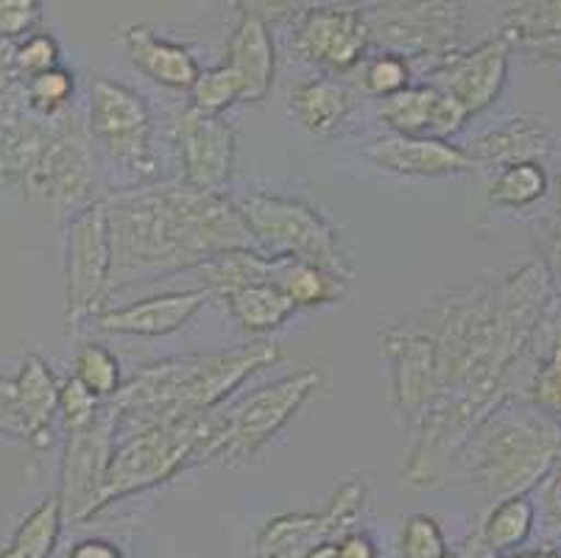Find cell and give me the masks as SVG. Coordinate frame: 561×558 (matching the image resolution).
Segmentation results:
<instances>
[{"label":"cell","mask_w":561,"mask_h":558,"mask_svg":"<svg viewBox=\"0 0 561 558\" xmlns=\"http://www.w3.org/2000/svg\"><path fill=\"white\" fill-rule=\"evenodd\" d=\"M106 204L112 291L202 269L218 254L254 249L241 209L218 193L182 187L121 193Z\"/></svg>","instance_id":"1"},{"label":"cell","mask_w":561,"mask_h":558,"mask_svg":"<svg viewBox=\"0 0 561 558\" xmlns=\"http://www.w3.org/2000/svg\"><path fill=\"white\" fill-rule=\"evenodd\" d=\"M277 357V346L257 341L229 352L173 357L140 368L112 399L117 411V436L131 439L142 430L216 411L232 388Z\"/></svg>","instance_id":"2"},{"label":"cell","mask_w":561,"mask_h":558,"mask_svg":"<svg viewBox=\"0 0 561 558\" xmlns=\"http://www.w3.org/2000/svg\"><path fill=\"white\" fill-rule=\"evenodd\" d=\"M218 422H221V411L216 408L202 417L160 424V428L142 430L137 436L124 439L110 460L95 511L121 498H129L135 491H146L162 480H171L191 464H204Z\"/></svg>","instance_id":"3"},{"label":"cell","mask_w":561,"mask_h":558,"mask_svg":"<svg viewBox=\"0 0 561 558\" xmlns=\"http://www.w3.org/2000/svg\"><path fill=\"white\" fill-rule=\"evenodd\" d=\"M472 472L500 498H517L545 478L559 458L561 436L542 419L525 413H489L481 422Z\"/></svg>","instance_id":"4"},{"label":"cell","mask_w":561,"mask_h":558,"mask_svg":"<svg viewBox=\"0 0 561 558\" xmlns=\"http://www.w3.org/2000/svg\"><path fill=\"white\" fill-rule=\"evenodd\" d=\"M238 209L257 243V252L265 258L305 260L346 280L352 276L341 254L339 232L310 204L277 193H252Z\"/></svg>","instance_id":"5"},{"label":"cell","mask_w":561,"mask_h":558,"mask_svg":"<svg viewBox=\"0 0 561 558\" xmlns=\"http://www.w3.org/2000/svg\"><path fill=\"white\" fill-rule=\"evenodd\" d=\"M321 386L319 368H302L297 375L274 380L257 391L247 394L221 411L216 436L204 460H221V464H241L252 458L274 433L290 422V417L305 406V399Z\"/></svg>","instance_id":"6"},{"label":"cell","mask_w":561,"mask_h":558,"mask_svg":"<svg viewBox=\"0 0 561 558\" xmlns=\"http://www.w3.org/2000/svg\"><path fill=\"white\" fill-rule=\"evenodd\" d=\"M93 153L87 146L84 129L76 121V112L65 110L48 117L43 143L25 168L20 187L28 198H39L54 209L90 207L93 191Z\"/></svg>","instance_id":"7"},{"label":"cell","mask_w":561,"mask_h":558,"mask_svg":"<svg viewBox=\"0 0 561 558\" xmlns=\"http://www.w3.org/2000/svg\"><path fill=\"white\" fill-rule=\"evenodd\" d=\"M90 132L112 160L137 179L157 176L151 110L140 92L112 79L90 84Z\"/></svg>","instance_id":"8"},{"label":"cell","mask_w":561,"mask_h":558,"mask_svg":"<svg viewBox=\"0 0 561 558\" xmlns=\"http://www.w3.org/2000/svg\"><path fill=\"white\" fill-rule=\"evenodd\" d=\"M112 294V240L106 204L93 202L70 218L68 227V327L99 319Z\"/></svg>","instance_id":"9"},{"label":"cell","mask_w":561,"mask_h":558,"mask_svg":"<svg viewBox=\"0 0 561 558\" xmlns=\"http://www.w3.org/2000/svg\"><path fill=\"white\" fill-rule=\"evenodd\" d=\"M117 447V411L112 399L101 402L90 424L68 433L62 460V511L70 520H87L95 514L101 486Z\"/></svg>","instance_id":"10"},{"label":"cell","mask_w":561,"mask_h":558,"mask_svg":"<svg viewBox=\"0 0 561 558\" xmlns=\"http://www.w3.org/2000/svg\"><path fill=\"white\" fill-rule=\"evenodd\" d=\"M369 34L391 54H447L461 37V14L447 3H386L366 14Z\"/></svg>","instance_id":"11"},{"label":"cell","mask_w":561,"mask_h":558,"mask_svg":"<svg viewBox=\"0 0 561 558\" xmlns=\"http://www.w3.org/2000/svg\"><path fill=\"white\" fill-rule=\"evenodd\" d=\"M176 153L187 187L221 196L232 179L234 129L224 117L187 106L176 117Z\"/></svg>","instance_id":"12"},{"label":"cell","mask_w":561,"mask_h":558,"mask_svg":"<svg viewBox=\"0 0 561 558\" xmlns=\"http://www.w3.org/2000/svg\"><path fill=\"white\" fill-rule=\"evenodd\" d=\"M366 498L364 480H346L319 514H288L268 522L257 539L260 558H308L310 550L350 528Z\"/></svg>","instance_id":"13"},{"label":"cell","mask_w":561,"mask_h":558,"mask_svg":"<svg viewBox=\"0 0 561 558\" xmlns=\"http://www.w3.org/2000/svg\"><path fill=\"white\" fill-rule=\"evenodd\" d=\"M371 43L366 14L358 9L319 7L308 9L294 31V48L299 56L333 70L352 68Z\"/></svg>","instance_id":"14"},{"label":"cell","mask_w":561,"mask_h":558,"mask_svg":"<svg viewBox=\"0 0 561 558\" xmlns=\"http://www.w3.org/2000/svg\"><path fill=\"white\" fill-rule=\"evenodd\" d=\"M508 73V39L494 37L463 56H445L436 70L438 90L461 104L467 115H478L500 95Z\"/></svg>","instance_id":"15"},{"label":"cell","mask_w":561,"mask_h":558,"mask_svg":"<svg viewBox=\"0 0 561 558\" xmlns=\"http://www.w3.org/2000/svg\"><path fill=\"white\" fill-rule=\"evenodd\" d=\"M386 352L394 363V397L405 413L431 411L438 397L436 344L427 330H386Z\"/></svg>","instance_id":"16"},{"label":"cell","mask_w":561,"mask_h":558,"mask_svg":"<svg viewBox=\"0 0 561 558\" xmlns=\"http://www.w3.org/2000/svg\"><path fill=\"white\" fill-rule=\"evenodd\" d=\"M377 115L382 123H389L397 135L431 137V140L456 135L469 117L461 104L438 87H408L391 99H382L377 104Z\"/></svg>","instance_id":"17"},{"label":"cell","mask_w":561,"mask_h":558,"mask_svg":"<svg viewBox=\"0 0 561 558\" xmlns=\"http://www.w3.org/2000/svg\"><path fill=\"white\" fill-rule=\"evenodd\" d=\"M210 299V291H173V294L149 296V299L131 301L126 307H106L104 314L95 319V327L115 335H168L176 332L193 319Z\"/></svg>","instance_id":"18"},{"label":"cell","mask_w":561,"mask_h":558,"mask_svg":"<svg viewBox=\"0 0 561 558\" xmlns=\"http://www.w3.org/2000/svg\"><path fill=\"white\" fill-rule=\"evenodd\" d=\"M227 68L241 76L243 101L260 104L274 87V39L272 25L257 7H243L227 43Z\"/></svg>","instance_id":"19"},{"label":"cell","mask_w":561,"mask_h":558,"mask_svg":"<svg viewBox=\"0 0 561 558\" xmlns=\"http://www.w3.org/2000/svg\"><path fill=\"white\" fill-rule=\"evenodd\" d=\"M366 157L377 168L405 176H450V173H467L476 168L467 148L450 146L445 140L431 137H386L366 148Z\"/></svg>","instance_id":"20"},{"label":"cell","mask_w":561,"mask_h":558,"mask_svg":"<svg viewBox=\"0 0 561 558\" xmlns=\"http://www.w3.org/2000/svg\"><path fill=\"white\" fill-rule=\"evenodd\" d=\"M124 45L131 65L162 87L193 90V84L202 76L196 56L185 45L171 43V39L154 34L151 25H131V29H126Z\"/></svg>","instance_id":"21"},{"label":"cell","mask_w":561,"mask_h":558,"mask_svg":"<svg viewBox=\"0 0 561 558\" xmlns=\"http://www.w3.org/2000/svg\"><path fill=\"white\" fill-rule=\"evenodd\" d=\"M14 386H18L23 439L37 449L50 447V442H54L50 424H54V413L59 411V386L54 380V372L37 352H32L20 363Z\"/></svg>","instance_id":"22"},{"label":"cell","mask_w":561,"mask_h":558,"mask_svg":"<svg viewBox=\"0 0 561 558\" xmlns=\"http://www.w3.org/2000/svg\"><path fill=\"white\" fill-rule=\"evenodd\" d=\"M553 129L539 117H512L503 121V126L486 132L476 143H469L467 153L476 166L481 162H500V166H514V162H537V157L553 151Z\"/></svg>","instance_id":"23"},{"label":"cell","mask_w":561,"mask_h":558,"mask_svg":"<svg viewBox=\"0 0 561 558\" xmlns=\"http://www.w3.org/2000/svg\"><path fill=\"white\" fill-rule=\"evenodd\" d=\"M288 110L305 132H310L316 137H330L350 117L352 99L350 90L344 84H339V81L313 79L294 87L288 99Z\"/></svg>","instance_id":"24"},{"label":"cell","mask_w":561,"mask_h":558,"mask_svg":"<svg viewBox=\"0 0 561 558\" xmlns=\"http://www.w3.org/2000/svg\"><path fill=\"white\" fill-rule=\"evenodd\" d=\"M274 285L283 288V294L297 307H313L339 301L346 294L350 280L305 260L279 258Z\"/></svg>","instance_id":"25"},{"label":"cell","mask_w":561,"mask_h":558,"mask_svg":"<svg viewBox=\"0 0 561 558\" xmlns=\"http://www.w3.org/2000/svg\"><path fill=\"white\" fill-rule=\"evenodd\" d=\"M224 299H227L234 319L241 321L243 330L249 332L277 330L297 310V305L274 283L243 285V288H234L229 294H224Z\"/></svg>","instance_id":"26"},{"label":"cell","mask_w":561,"mask_h":558,"mask_svg":"<svg viewBox=\"0 0 561 558\" xmlns=\"http://www.w3.org/2000/svg\"><path fill=\"white\" fill-rule=\"evenodd\" d=\"M62 500L59 494L45 498L14 534L12 545L0 553V558H48L54 553L59 528H62Z\"/></svg>","instance_id":"27"},{"label":"cell","mask_w":561,"mask_h":558,"mask_svg":"<svg viewBox=\"0 0 561 558\" xmlns=\"http://www.w3.org/2000/svg\"><path fill=\"white\" fill-rule=\"evenodd\" d=\"M548 173L539 162H514L503 168L492 182L489 198L500 207H528L548 193Z\"/></svg>","instance_id":"28"},{"label":"cell","mask_w":561,"mask_h":558,"mask_svg":"<svg viewBox=\"0 0 561 558\" xmlns=\"http://www.w3.org/2000/svg\"><path fill=\"white\" fill-rule=\"evenodd\" d=\"M530 528H534V505L523 494H517V498L503 500L489 514L486 525H483V542L492 550H514L528 539Z\"/></svg>","instance_id":"29"},{"label":"cell","mask_w":561,"mask_h":558,"mask_svg":"<svg viewBox=\"0 0 561 558\" xmlns=\"http://www.w3.org/2000/svg\"><path fill=\"white\" fill-rule=\"evenodd\" d=\"M76 380L84 383L87 391H93L99 399H115L121 391V363L106 346L87 341L73 355Z\"/></svg>","instance_id":"30"},{"label":"cell","mask_w":561,"mask_h":558,"mask_svg":"<svg viewBox=\"0 0 561 558\" xmlns=\"http://www.w3.org/2000/svg\"><path fill=\"white\" fill-rule=\"evenodd\" d=\"M234 101H243V81L227 65L202 70V76H198L191 90V106L204 112V115H218L221 110L232 106Z\"/></svg>","instance_id":"31"},{"label":"cell","mask_w":561,"mask_h":558,"mask_svg":"<svg viewBox=\"0 0 561 558\" xmlns=\"http://www.w3.org/2000/svg\"><path fill=\"white\" fill-rule=\"evenodd\" d=\"M25 104L39 115H59L70 106L73 99V73L65 68L45 70V73L32 76L23 87Z\"/></svg>","instance_id":"32"},{"label":"cell","mask_w":561,"mask_h":558,"mask_svg":"<svg viewBox=\"0 0 561 558\" xmlns=\"http://www.w3.org/2000/svg\"><path fill=\"white\" fill-rule=\"evenodd\" d=\"M408 79H411V68L408 59L400 54H380L364 68V87L366 92L377 95V99H391L397 92L408 90Z\"/></svg>","instance_id":"33"},{"label":"cell","mask_w":561,"mask_h":558,"mask_svg":"<svg viewBox=\"0 0 561 558\" xmlns=\"http://www.w3.org/2000/svg\"><path fill=\"white\" fill-rule=\"evenodd\" d=\"M402 558H445V534L438 522L427 514L408 516L400 536Z\"/></svg>","instance_id":"34"},{"label":"cell","mask_w":561,"mask_h":558,"mask_svg":"<svg viewBox=\"0 0 561 558\" xmlns=\"http://www.w3.org/2000/svg\"><path fill=\"white\" fill-rule=\"evenodd\" d=\"M530 399L545 417H561V338L530 380Z\"/></svg>","instance_id":"35"},{"label":"cell","mask_w":561,"mask_h":558,"mask_svg":"<svg viewBox=\"0 0 561 558\" xmlns=\"http://www.w3.org/2000/svg\"><path fill=\"white\" fill-rule=\"evenodd\" d=\"M59 68V45L50 34L34 31L32 37L20 39L18 59H14V76H39L45 70Z\"/></svg>","instance_id":"36"},{"label":"cell","mask_w":561,"mask_h":558,"mask_svg":"<svg viewBox=\"0 0 561 558\" xmlns=\"http://www.w3.org/2000/svg\"><path fill=\"white\" fill-rule=\"evenodd\" d=\"M101 408V399L95 397L93 391H87L84 383L76 380V377H68V380L59 386V411H62L65 428L79 430L84 424H90L95 419Z\"/></svg>","instance_id":"37"},{"label":"cell","mask_w":561,"mask_h":558,"mask_svg":"<svg viewBox=\"0 0 561 558\" xmlns=\"http://www.w3.org/2000/svg\"><path fill=\"white\" fill-rule=\"evenodd\" d=\"M39 18H43V7H39L37 0H0V37H32Z\"/></svg>","instance_id":"38"},{"label":"cell","mask_w":561,"mask_h":558,"mask_svg":"<svg viewBox=\"0 0 561 558\" xmlns=\"http://www.w3.org/2000/svg\"><path fill=\"white\" fill-rule=\"evenodd\" d=\"M0 436L23 439V419L18 406V386L14 380L0 377Z\"/></svg>","instance_id":"39"},{"label":"cell","mask_w":561,"mask_h":558,"mask_svg":"<svg viewBox=\"0 0 561 558\" xmlns=\"http://www.w3.org/2000/svg\"><path fill=\"white\" fill-rule=\"evenodd\" d=\"M339 558H377L375 542L364 534H346L339 542Z\"/></svg>","instance_id":"40"},{"label":"cell","mask_w":561,"mask_h":558,"mask_svg":"<svg viewBox=\"0 0 561 558\" xmlns=\"http://www.w3.org/2000/svg\"><path fill=\"white\" fill-rule=\"evenodd\" d=\"M68 558H124V556H121V550H117L115 545H110V542L87 539V542H79V545L68 553Z\"/></svg>","instance_id":"41"},{"label":"cell","mask_w":561,"mask_h":558,"mask_svg":"<svg viewBox=\"0 0 561 558\" xmlns=\"http://www.w3.org/2000/svg\"><path fill=\"white\" fill-rule=\"evenodd\" d=\"M308 558H339V545H333V542H324V545H319L316 550H310Z\"/></svg>","instance_id":"42"},{"label":"cell","mask_w":561,"mask_h":558,"mask_svg":"<svg viewBox=\"0 0 561 558\" xmlns=\"http://www.w3.org/2000/svg\"><path fill=\"white\" fill-rule=\"evenodd\" d=\"M14 87V76H7V73H0V110H3V101H7L9 90Z\"/></svg>","instance_id":"43"},{"label":"cell","mask_w":561,"mask_h":558,"mask_svg":"<svg viewBox=\"0 0 561 558\" xmlns=\"http://www.w3.org/2000/svg\"><path fill=\"white\" fill-rule=\"evenodd\" d=\"M530 558H561L559 553H550V550H545V553H537V556H530Z\"/></svg>","instance_id":"44"},{"label":"cell","mask_w":561,"mask_h":558,"mask_svg":"<svg viewBox=\"0 0 561 558\" xmlns=\"http://www.w3.org/2000/svg\"><path fill=\"white\" fill-rule=\"evenodd\" d=\"M559 209H561V173H559Z\"/></svg>","instance_id":"45"},{"label":"cell","mask_w":561,"mask_h":558,"mask_svg":"<svg viewBox=\"0 0 561 558\" xmlns=\"http://www.w3.org/2000/svg\"><path fill=\"white\" fill-rule=\"evenodd\" d=\"M445 558H456V556H445Z\"/></svg>","instance_id":"46"}]
</instances>
